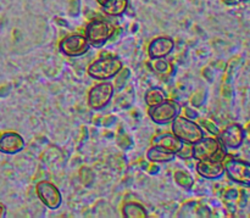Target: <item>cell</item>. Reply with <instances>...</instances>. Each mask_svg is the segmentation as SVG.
I'll return each mask as SVG.
<instances>
[{
    "label": "cell",
    "mask_w": 250,
    "mask_h": 218,
    "mask_svg": "<svg viewBox=\"0 0 250 218\" xmlns=\"http://www.w3.org/2000/svg\"><path fill=\"white\" fill-rule=\"evenodd\" d=\"M124 67V62L116 55H102L93 61L87 68V73L95 80H111Z\"/></svg>",
    "instance_id": "6da1fadb"
},
{
    "label": "cell",
    "mask_w": 250,
    "mask_h": 218,
    "mask_svg": "<svg viewBox=\"0 0 250 218\" xmlns=\"http://www.w3.org/2000/svg\"><path fill=\"white\" fill-rule=\"evenodd\" d=\"M115 26L104 19H94L85 26L84 37L90 46L100 48L114 38Z\"/></svg>",
    "instance_id": "7a4b0ae2"
},
{
    "label": "cell",
    "mask_w": 250,
    "mask_h": 218,
    "mask_svg": "<svg viewBox=\"0 0 250 218\" xmlns=\"http://www.w3.org/2000/svg\"><path fill=\"white\" fill-rule=\"evenodd\" d=\"M172 133L186 144H194L205 136L204 129L199 123L186 116H177L171 122Z\"/></svg>",
    "instance_id": "3957f363"
},
{
    "label": "cell",
    "mask_w": 250,
    "mask_h": 218,
    "mask_svg": "<svg viewBox=\"0 0 250 218\" xmlns=\"http://www.w3.org/2000/svg\"><path fill=\"white\" fill-rule=\"evenodd\" d=\"M193 148V159L199 160H215L224 161L227 156L226 149L224 148L216 137H203L197 143L192 144Z\"/></svg>",
    "instance_id": "277c9868"
},
{
    "label": "cell",
    "mask_w": 250,
    "mask_h": 218,
    "mask_svg": "<svg viewBox=\"0 0 250 218\" xmlns=\"http://www.w3.org/2000/svg\"><path fill=\"white\" fill-rule=\"evenodd\" d=\"M182 106L176 100L165 99L159 104L148 106V116L154 123L159 126L171 123L177 116H180Z\"/></svg>",
    "instance_id": "5b68a950"
},
{
    "label": "cell",
    "mask_w": 250,
    "mask_h": 218,
    "mask_svg": "<svg viewBox=\"0 0 250 218\" xmlns=\"http://www.w3.org/2000/svg\"><path fill=\"white\" fill-rule=\"evenodd\" d=\"M115 94V87L110 80H102L93 85L88 92V106L94 111L105 109L112 100Z\"/></svg>",
    "instance_id": "8992f818"
},
{
    "label": "cell",
    "mask_w": 250,
    "mask_h": 218,
    "mask_svg": "<svg viewBox=\"0 0 250 218\" xmlns=\"http://www.w3.org/2000/svg\"><path fill=\"white\" fill-rule=\"evenodd\" d=\"M224 168L225 175L229 180L242 187L248 188L250 185V165L248 161L237 158H225Z\"/></svg>",
    "instance_id": "52a82bcc"
},
{
    "label": "cell",
    "mask_w": 250,
    "mask_h": 218,
    "mask_svg": "<svg viewBox=\"0 0 250 218\" xmlns=\"http://www.w3.org/2000/svg\"><path fill=\"white\" fill-rule=\"evenodd\" d=\"M90 45L84 34L72 33L62 38L59 43V50L67 58H80L89 51Z\"/></svg>",
    "instance_id": "ba28073f"
},
{
    "label": "cell",
    "mask_w": 250,
    "mask_h": 218,
    "mask_svg": "<svg viewBox=\"0 0 250 218\" xmlns=\"http://www.w3.org/2000/svg\"><path fill=\"white\" fill-rule=\"evenodd\" d=\"M36 193L42 204L49 210H58L62 204V195L54 183L41 180L36 185Z\"/></svg>",
    "instance_id": "9c48e42d"
},
{
    "label": "cell",
    "mask_w": 250,
    "mask_h": 218,
    "mask_svg": "<svg viewBox=\"0 0 250 218\" xmlns=\"http://www.w3.org/2000/svg\"><path fill=\"white\" fill-rule=\"evenodd\" d=\"M220 143L224 145L227 150H236L243 145L246 132L239 123H231L220 131L219 136L216 137Z\"/></svg>",
    "instance_id": "30bf717a"
},
{
    "label": "cell",
    "mask_w": 250,
    "mask_h": 218,
    "mask_svg": "<svg viewBox=\"0 0 250 218\" xmlns=\"http://www.w3.org/2000/svg\"><path fill=\"white\" fill-rule=\"evenodd\" d=\"M26 146L23 137L14 131H7L0 134V153L5 155H16Z\"/></svg>",
    "instance_id": "8fae6325"
},
{
    "label": "cell",
    "mask_w": 250,
    "mask_h": 218,
    "mask_svg": "<svg viewBox=\"0 0 250 218\" xmlns=\"http://www.w3.org/2000/svg\"><path fill=\"white\" fill-rule=\"evenodd\" d=\"M175 40L168 36H160L154 38L148 45V55L151 60L166 59L175 49Z\"/></svg>",
    "instance_id": "7c38bea8"
},
{
    "label": "cell",
    "mask_w": 250,
    "mask_h": 218,
    "mask_svg": "<svg viewBox=\"0 0 250 218\" xmlns=\"http://www.w3.org/2000/svg\"><path fill=\"white\" fill-rule=\"evenodd\" d=\"M195 170L200 177L209 180H217L225 176L224 162L215 159L199 160L195 166Z\"/></svg>",
    "instance_id": "4fadbf2b"
},
{
    "label": "cell",
    "mask_w": 250,
    "mask_h": 218,
    "mask_svg": "<svg viewBox=\"0 0 250 218\" xmlns=\"http://www.w3.org/2000/svg\"><path fill=\"white\" fill-rule=\"evenodd\" d=\"M146 159H148L149 162H154L159 165V163H167L173 161L176 159V154L173 151L168 150V149L153 144L146 150Z\"/></svg>",
    "instance_id": "5bb4252c"
},
{
    "label": "cell",
    "mask_w": 250,
    "mask_h": 218,
    "mask_svg": "<svg viewBox=\"0 0 250 218\" xmlns=\"http://www.w3.org/2000/svg\"><path fill=\"white\" fill-rule=\"evenodd\" d=\"M153 144L154 145L163 146V148L168 149V150L177 154L178 151H180V149L182 148L183 141L180 140L173 133H161L158 134L156 137H154Z\"/></svg>",
    "instance_id": "9a60e30c"
},
{
    "label": "cell",
    "mask_w": 250,
    "mask_h": 218,
    "mask_svg": "<svg viewBox=\"0 0 250 218\" xmlns=\"http://www.w3.org/2000/svg\"><path fill=\"white\" fill-rule=\"evenodd\" d=\"M180 217H210L211 211L208 206L197 201H189L181 209Z\"/></svg>",
    "instance_id": "2e32d148"
},
{
    "label": "cell",
    "mask_w": 250,
    "mask_h": 218,
    "mask_svg": "<svg viewBox=\"0 0 250 218\" xmlns=\"http://www.w3.org/2000/svg\"><path fill=\"white\" fill-rule=\"evenodd\" d=\"M128 0H107L102 5V11L106 16H122L128 9Z\"/></svg>",
    "instance_id": "e0dca14e"
},
{
    "label": "cell",
    "mask_w": 250,
    "mask_h": 218,
    "mask_svg": "<svg viewBox=\"0 0 250 218\" xmlns=\"http://www.w3.org/2000/svg\"><path fill=\"white\" fill-rule=\"evenodd\" d=\"M122 216L126 218H146L149 215L142 204L136 201H127L122 205Z\"/></svg>",
    "instance_id": "ac0fdd59"
},
{
    "label": "cell",
    "mask_w": 250,
    "mask_h": 218,
    "mask_svg": "<svg viewBox=\"0 0 250 218\" xmlns=\"http://www.w3.org/2000/svg\"><path fill=\"white\" fill-rule=\"evenodd\" d=\"M165 99H167V94H166V92L163 88L159 87L149 88L146 92V95H144V101H146V104L148 106H153V105L159 104V102Z\"/></svg>",
    "instance_id": "d6986e66"
},
{
    "label": "cell",
    "mask_w": 250,
    "mask_h": 218,
    "mask_svg": "<svg viewBox=\"0 0 250 218\" xmlns=\"http://www.w3.org/2000/svg\"><path fill=\"white\" fill-rule=\"evenodd\" d=\"M173 179L177 183V185H180L181 188L186 190H190L194 185V178L190 173L186 172V171H176L175 175H173Z\"/></svg>",
    "instance_id": "ffe728a7"
},
{
    "label": "cell",
    "mask_w": 250,
    "mask_h": 218,
    "mask_svg": "<svg viewBox=\"0 0 250 218\" xmlns=\"http://www.w3.org/2000/svg\"><path fill=\"white\" fill-rule=\"evenodd\" d=\"M153 70L159 75L171 76L173 73V66L165 59L153 60Z\"/></svg>",
    "instance_id": "44dd1931"
},
{
    "label": "cell",
    "mask_w": 250,
    "mask_h": 218,
    "mask_svg": "<svg viewBox=\"0 0 250 218\" xmlns=\"http://www.w3.org/2000/svg\"><path fill=\"white\" fill-rule=\"evenodd\" d=\"M114 78H115V83H112V84H114L115 89H119V90L124 89L125 85L127 84V82H128L129 78H131V71H129L128 68L122 67V70L120 71Z\"/></svg>",
    "instance_id": "7402d4cb"
},
{
    "label": "cell",
    "mask_w": 250,
    "mask_h": 218,
    "mask_svg": "<svg viewBox=\"0 0 250 218\" xmlns=\"http://www.w3.org/2000/svg\"><path fill=\"white\" fill-rule=\"evenodd\" d=\"M199 124H200V127H202L203 129H205L207 132H209V133L212 134L214 137L219 136V133H220L219 127L216 126V123H214L212 121H210V119H200Z\"/></svg>",
    "instance_id": "603a6c76"
},
{
    "label": "cell",
    "mask_w": 250,
    "mask_h": 218,
    "mask_svg": "<svg viewBox=\"0 0 250 218\" xmlns=\"http://www.w3.org/2000/svg\"><path fill=\"white\" fill-rule=\"evenodd\" d=\"M176 156L182 160H189V159H193V148H192V144H186L183 143L182 148L180 149Z\"/></svg>",
    "instance_id": "cb8c5ba5"
},
{
    "label": "cell",
    "mask_w": 250,
    "mask_h": 218,
    "mask_svg": "<svg viewBox=\"0 0 250 218\" xmlns=\"http://www.w3.org/2000/svg\"><path fill=\"white\" fill-rule=\"evenodd\" d=\"M186 112H187V114H186V117H188V119H197V112L195 111H193V110H190V109H186Z\"/></svg>",
    "instance_id": "d4e9b609"
},
{
    "label": "cell",
    "mask_w": 250,
    "mask_h": 218,
    "mask_svg": "<svg viewBox=\"0 0 250 218\" xmlns=\"http://www.w3.org/2000/svg\"><path fill=\"white\" fill-rule=\"evenodd\" d=\"M6 216V206L0 202V218H4Z\"/></svg>",
    "instance_id": "484cf974"
},
{
    "label": "cell",
    "mask_w": 250,
    "mask_h": 218,
    "mask_svg": "<svg viewBox=\"0 0 250 218\" xmlns=\"http://www.w3.org/2000/svg\"><path fill=\"white\" fill-rule=\"evenodd\" d=\"M106 1H107V0H97V2L100 5V6H102V5L104 4V2H106Z\"/></svg>",
    "instance_id": "4316f807"
},
{
    "label": "cell",
    "mask_w": 250,
    "mask_h": 218,
    "mask_svg": "<svg viewBox=\"0 0 250 218\" xmlns=\"http://www.w3.org/2000/svg\"><path fill=\"white\" fill-rule=\"evenodd\" d=\"M225 1H226V2H229V4H233V2L238 1V0H225Z\"/></svg>",
    "instance_id": "83f0119b"
},
{
    "label": "cell",
    "mask_w": 250,
    "mask_h": 218,
    "mask_svg": "<svg viewBox=\"0 0 250 218\" xmlns=\"http://www.w3.org/2000/svg\"><path fill=\"white\" fill-rule=\"evenodd\" d=\"M238 1H247V0H238Z\"/></svg>",
    "instance_id": "f1b7e54d"
}]
</instances>
